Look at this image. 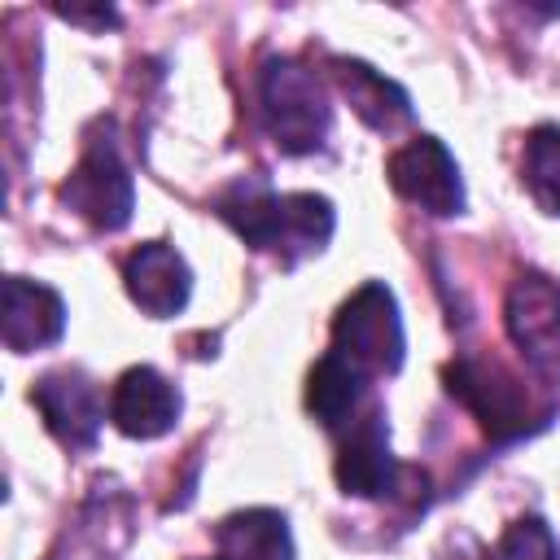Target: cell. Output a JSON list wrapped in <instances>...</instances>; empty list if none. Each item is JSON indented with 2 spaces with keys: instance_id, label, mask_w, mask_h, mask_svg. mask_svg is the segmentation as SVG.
I'll list each match as a JSON object with an SVG mask.
<instances>
[{
  "instance_id": "3957f363",
  "label": "cell",
  "mask_w": 560,
  "mask_h": 560,
  "mask_svg": "<svg viewBox=\"0 0 560 560\" xmlns=\"http://www.w3.org/2000/svg\"><path fill=\"white\" fill-rule=\"evenodd\" d=\"M402 350L407 337L394 293L381 280L359 284L332 319V354H341L372 381V376H394L402 368Z\"/></svg>"
},
{
  "instance_id": "6da1fadb",
  "label": "cell",
  "mask_w": 560,
  "mask_h": 560,
  "mask_svg": "<svg viewBox=\"0 0 560 560\" xmlns=\"http://www.w3.org/2000/svg\"><path fill=\"white\" fill-rule=\"evenodd\" d=\"M219 214L236 228V236L262 254L284 262H302L319 254L337 228L332 201L319 192H271L267 184H236L219 197Z\"/></svg>"
},
{
  "instance_id": "4fadbf2b",
  "label": "cell",
  "mask_w": 560,
  "mask_h": 560,
  "mask_svg": "<svg viewBox=\"0 0 560 560\" xmlns=\"http://www.w3.org/2000/svg\"><path fill=\"white\" fill-rule=\"evenodd\" d=\"M332 79H337L341 96L350 101V109L372 131L389 136V131H398V127L411 122V96L394 79L376 74L368 61H359V57H332Z\"/></svg>"
},
{
  "instance_id": "ac0fdd59",
  "label": "cell",
  "mask_w": 560,
  "mask_h": 560,
  "mask_svg": "<svg viewBox=\"0 0 560 560\" xmlns=\"http://www.w3.org/2000/svg\"><path fill=\"white\" fill-rule=\"evenodd\" d=\"M57 13L66 18V22H83V26H96V31H105V26H114L118 22V13L105 4V9H66V4H57Z\"/></svg>"
},
{
  "instance_id": "9c48e42d",
  "label": "cell",
  "mask_w": 560,
  "mask_h": 560,
  "mask_svg": "<svg viewBox=\"0 0 560 560\" xmlns=\"http://www.w3.org/2000/svg\"><path fill=\"white\" fill-rule=\"evenodd\" d=\"M31 402L39 407L48 433H52L61 446H70V451H88V446H96L105 407H101L96 385H92L79 368L44 372V376L31 385Z\"/></svg>"
},
{
  "instance_id": "5b68a950",
  "label": "cell",
  "mask_w": 560,
  "mask_h": 560,
  "mask_svg": "<svg viewBox=\"0 0 560 560\" xmlns=\"http://www.w3.org/2000/svg\"><path fill=\"white\" fill-rule=\"evenodd\" d=\"M61 201L88 219L96 232H118L131 219L136 206V188H131V171L118 158V144L109 140V127L92 131L83 144L79 166L70 171V179L61 184Z\"/></svg>"
},
{
  "instance_id": "8992f818",
  "label": "cell",
  "mask_w": 560,
  "mask_h": 560,
  "mask_svg": "<svg viewBox=\"0 0 560 560\" xmlns=\"http://www.w3.org/2000/svg\"><path fill=\"white\" fill-rule=\"evenodd\" d=\"M332 472H337V486L354 499H389L402 490V477H411V468H402L389 451V424L376 398L337 433Z\"/></svg>"
},
{
  "instance_id": "5bb4252c",
  "label": "cell",
  "mask_w": 560,
  "mask_h": 560,
  "mask_svg": "<svg viewBox=\"0 0 560 560\" xmlns=\"http://www.w3.org/2000/svg\"><path fill=\"white\" fill-rule=\"evenodd\" d=\"M368 402H372V398H368V376H363L354 363H346L341 354L328 350V354L311 368V376H306V411H311L324 429L341 433Z\"/></svg>"
},
{
  "instance_id": "8fae6325",
  "label": "cell",
  "mask_w": 560,
  "mask_h": 560,
  "mask_svg": "<svg viewBox=\"0 0 560 560\" xmlns=\"http://www.w3.org/2000/svg\"><path fill=\"white\" fill-rule=\"evenodd\" d=\"M122 284H127V298L144 315L166 319V315H179L184 311V302L192 293V271H188V262H184V254L175 245L149 241L136 254H127Z\"/></svg>"
},
{
  "instance_id": "7a4b0ae2",
  "label": "cell",
  "mask_w": 560,
  "mask_h": 560,
  "mask_svg": "<svg viewBox=\"0 0 560 560\" xmlns=\"http://www.w3.org/2000/svg\"><path fill=\"white\" fill-rule=\"evenodd\" d=\"M258 109H262V127L280 153L302 158L328 140V122H332L328 92H324L319 74L311 66H302L298 57H271L262 66Z\"/></svg>"
},
{
  "instance_id": "30bf717a",
  "label": "cell",
  "mask_w": 560,
  "mask_h": 560,
  "mask_svg": "<svg viewBox=\"0 0 560 560\" xmlns=\"http://www.w3.org/2000/svg\"><path fill=\"white\" fill-rule=\"evenodd\" d=\"M109 420L118 433L127 438H162L175 429L179 420V389L149 363L140 368H127L118 381H114V394H109Z\"/></svg>"
},
{
  "instance_id": "2e32d148",
  "label": "cell",
  "mask_w": 560,
  "mask_h": 560,
  "mask_svg": "<svg viewBox=\"0 0 560 560\" xmlns=\"http://www.w3.org/2000/svg\"><path fill=\"white\" fill-rule=\"evenodd\" d=\"M521 179L542 214H560V127L556 122H542L529 131L525 158H521Z\"/></svg>"
},
{
  "instance_id": "52a82bcc",
  "label": "cell",
  "mask_w": 560,
  "mask_h": 560,
  "mask_svg": "<svg viewBox=\"0 0 560 560\" xmlns=\"http://www.w3.org/2000/svg\"><path fill=\"white\" fill-rule=\"evenodd\" d=\"M503 328L529 372L560 385V284L538 271L516 276L503 302Z\"/></svg>"
},
{
  "instance_id": "e0dca14e",
  "label": "cell",
  "mask_w": 560,
  "mask_h": 560,
  "mask_svg": "<svg viewBox=\"0 0 560 560\" xmlns=\"http://www.w3.org/2000/svg\"><path fill=\"white\" fill-rule=\"evenodd\" d=\"M490 560H560V547H556V534L547 529V521L521 516L503 529Z\"/></svg>"
},
{
  "instance_id": "ba28073f",
  "label": "cell",
  "mask_w": 560,
  "mask_h": 560,
  "mask_svg": "<svg viewBox=\"0 0 560 560\" xmlns=\"http://www.w3.org/2000/svg\"><path fill=\"white\" fill-rule=\"evenodd\" d=\"M385 175H389V188H394L402 201H411V206H420V210H429V214H438V219L464 210V179H459V166H455L451 149H446L438 136H416V140H407L402 149H394Z\"/></svg>"
},
{
  "instance_id": "d6986e66",
  "label": "cell",
  "mask_w": 560,
  "mask_h": 560,
  "mask_svg": "<svg viewBox=\"0 0 560 560\" xmlns=\"http://www.w3.org/2000/svg\"><path fill=\"white\" fill-rule=\"evenodd\" d=\"M219 560H228V556H219Z\"/></svg>"
},
{
  "instance_id": "9a60e30c",
  "label": "cell",
  "mask_w": 560,
  "mask_h": 560,
  "mask_svg": "<svg viewBox=\"0 0 560 560\" xmlns=\"http://www.w3.org/2000/svg\"><path fill=\"white\" fill-rule=\"evenodd\" d=\"M214 542L228 560H293V534L276 508H245L223 516Z\"/></svg>"
},
{
  "instance_id": "7c38bea8",
  "label": "cell",
  "mask_w": 560,
  "mask_h": 560,
  "mask_svg": "<svg viewBox=\"0 0 560 560\" xmlns=\"http://www.w3.org/2000/svg\"><path fill=\"white\" fill-rule=\"evenodd\" d=\"M61 332H66L61 293L39 280L9 276L4 280V346L13 354H31V350L61 341Z\"/></svg>"
},
{
  "instance_id": "277c9868",
  "label": "cell",
  "mask_w": 560,
  "mask_h": 560,
  "mask_svg": "<svg viewBox=\"0 0 560 560\" xmlns=\"http://www.w3.org/2000/svg\"><path fill=\"white\" fill-rule=\"evenodd\" d=\"M446 389L451 398H459L490 438L499 442H512V438H525L529 429L547 424V407L534 402V394L525 389V381L516 372H508L503 363L494 359H455L446 363Z\"/></svg>"
}]
</instances>
